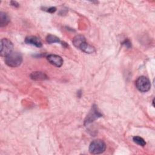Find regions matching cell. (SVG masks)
<instances>
[{"instance_id":"obj_14","label":"cell","mask_w":155,"mask_h":155,"mask_svg":"<svg viewBox=\"0 0 155 155\" xmlns=\"http://www.w3.org/2000/svg\"><path fill=\"white\" fill-rule=\"evenodd\" d=\"M122 44L124 45L127 48H130L131 46V44L130 42V41L128 40V39H125L123 42H122Z\"/></svg>"},{"instance_id":"obj_1","label":"cell","mask_w":155,"mask_h":155,"mask_svg":"<svg viewBox=\"0 0 155 155\" xmlns=\"http://www.w3.org/2000/svg\"><path fill=\"white\" fill-rule=\"evenodd\" d=\"M22 62V56L18 52L12 51L5 57V64L10 67H17Z\"/></svg>"},{"instance_id":"obj_15","label":"cell","mask_w":155,"mask_h":155,"mask_svg":"<svg viewBox=\"0 0 155 155\" xmlns=\"http://www.w3.org/2000/svg\"><path fill=\"white\" fill-rule=\"evenodd\" d=\"M56 7H51L47 8L46 11H47V12L53 13H54V12H56Z\"/></svg>"},{"instance_id":"obj_11","label":"cell","mask_w":155,"mask_h":155,"mask_svg":"<svg viewBox=\"0 0 155 155\" xmlns=\"http://www.w3.org/2000/svg\"><path fill=\"white\" fill-rule=\"evenodd\" d=\"M10 21V18L7 13L1 12H0V27H2L7 25Z\"/></svg>"},{"instance_id":"obj_5","label":"cell","mask_w":155,"mask_h":155,"mask_svg":"<svg viewBox=\"0 0 155 155\" xmlns=\"http://www.w3.org/2000/svg\"><path fill=\"white\" fill-rule=\"evenodd\" d=\"M101 116H102V114L97 110V106L96 105H93L91 107V110L87 114L84 120V125H88Z\"/></svg>"},{"instance_id":"obj_6","label":"cell","mask_w":155,"mask_h":155,"mask_svg":"<svg viewBox=\"0 0 155 155\" xmlns=\"http://www.w3.org/2000/svg\"><path fill=\"white\" fill-rule=\"evenodd\" d=\"M47 59L51 64L57 67H60L63 64V59L59 55L54 54H48L47 56Z\"/></svg>"},{"instance_id":"obj_13","label":"cell","mask_w":155,"mask_h":155,"mask_svg":"<svg viewBox=\"0 0 155 155\" xmlns=\"http://www.w3.org/2000/svg\"><path fill=\"white\" fill-rule=\"evenodd\" d=\"M133 140L134 143H136L137 145H139L140 146H142V147L145 146V144H146V142L144 140V139L142 137H140V136H134L133 137Z\"/></svg>"},{"instance_id":"obj_9","label":"cell","mask_w":155,"mask_h":155,"mask_svg":"<svg viewBox=\"0 0 155 155\" xmlns=\"http://www.w3.org/2000/svg\"><path fill=\"white\" fill-rule=\"evenodd\" d=\"M79 49H81L82 51L86 53H93L95 51V48L94 47H93L92 45H90L89 44H88L86 41L84 42L79 47Z\"/></svg>"},{"instance_id":"obj_2","label":"cell","mask_w":155,"mask_h":155,"mask_svg":"<svg viewBox=\"0 0 155 155\" xmlns=\"http://www.w3.org/2000/svg\"><path fill=\"white\" fill-rule=\"evenodd\" d=\"M106 149L105 143L101 139L93 140L89 146V152L93 154H99L104 153Z\"/></svg>"},{"instance_id":"obj_8","label":"cell","mask_w":155,"mask_h":155,"mask_svg":"<svg viewBox=\"0 0 155 155\" xmlns=\"http://www.w3.org/2000/svg\"><path fill=\"white\" fill-rule=\"evenodd\" d=\"M30 77L34 81H44L48 79L47 74L41 71H33L30 74Z\"/></svg>"},{"instance_id":"obj_12","label":"cell","mask_w":155,"mask_h":155,"mask_svg":"<svg viewBox=\"0 0 155 155\" xmlns=\"http://www.w3.org/2000/svg\"><path fill=\"white\" fill-rule=\"evenodd\" d=\"M46 41L48 44H53V43H63L61 41L59 38L57 36L53 35H48L46 37Z\"/></svg>"},{"instance_id":"obj_3","label":"cell","mask_w":155,"mask_h":155,"mask_svg":"<svg viewBox=\"0 0 155 155\" xmlns=\"http://www.w3.org/2000/svg\"><path fill=\"white\" fill-rule=\"evenodd\" d=\"M136 87L137 90L142 93L147 92L151 88V83L148 78L144 76L139 77L135 82Z\"/></svg>"},{"instance_id":"obj_7","label":"cell","mask_w":155,"mask_h":155,"mask_svg":"<svg viewBox=\"0 0 155 155\" xmlns=\"http://www.w3.org/2000/svg\"><path fill=\"white\" fill-rule=\"evenodd\" d=\"M25 42L27 44H30L32 45H35L37 47H41L42 45V42L41 40L36 36H27L25 39Z\"/></svg>"},{"instance_id":"obj_10","label":"cell","mask_w":155,"mask_h":155,"mask_svg":"<svg viewBox=\"0 0 155 155\" xmlns=\"http://www.w3.org/2000/svg\"><path fill=\"white\" fill-rule=\"evenodd\" d=\"M86 41L85 40V38L84 36L81 35H76V36L74 37V38L73 39V45L78 48H79L80 45L84 42Z\"/></svg>"},{"instance_id":"obj_4","label":"cell","mask_w":155,"mask_h":155,"mask_svg":"<svg viewBox=\"0 0 155 155\" xmlns=\"http://www.w3.org/2000/svg\"><path fill=\"white\" fill-rule=\"evenodd\" d=\"M0 54L1 56L5 57L12 52L13 48V43L7 38H3L0 44Z\"/></svg>"},{"instance_id":"obj_16","label":"cell","mask_w":155,"mask_h":155,"mask_svg":"<svg viewBox=\"0 0 155 155\" xmlns=\"http://www.w3.org/2000/svg\"><path fill=\"white\" fill-rule=\"evenodd\" d=\"M10 4H11V5H12L15 7H18L19 6V4L16 1H12L10 2Z\"/></svg>"}]
</instances>
